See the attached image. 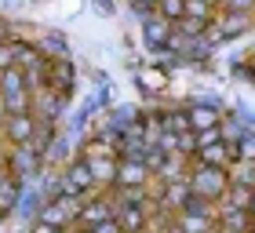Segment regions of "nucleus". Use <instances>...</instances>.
<instances>
[{
	"mask_svg": "<svg viewBox=\"0 0 255 233\" xmlns=\"http://www.w3.org/2000/svg\"><path fill=\"white\" fill-rule=\"evenodd\" d=\"M80 157L88 160V168H91V175H95V186L102 190V186H113V179H117V149H113L106 138H91V142L80 149Z\"/></svg>",
	"mask_w": 255,
	"mask_h": 233,
	"instance_id": "1",
	"label": "nucleus"
},
{
	"mask_svg": "<svg viewBox=\"0 0 255 233\" xmlns=\"http://www.w3.org/2000/svg\"><path fill=\"white\" fill-rule=\"evenodd\" d=\"M190 190H193V197H204V201L219 204V201L226 197V190H230V175H226V168L197 164V168L190 171Z\"/></svg>",
	"mask_w": 255,
	"mask_h": 233,
	"instance_id": "2",
	"label": "nucleus"
},
{
	"mask_svg": "<svg viewBox=\"0 0 255 233\" xmlns=\"http://www.w3.org/2000/svg\"><path fill=\"white\" fill-rule=\"evenodd\" d=\"M77 215H80V197L59 190V197H51V201L40 208L37 223L55 226V230H69V226H77Z\"/></svg>",
	"mask_w": 255,
	"mask_h": 233,
	"instance_id": "3",
	"label": "nucleus"
},
{
	"mask_svg": "<svg viewBox=\"0 0 255 233\" xmlns=\"http://www.w3.org/2000/svg\"><path fill=\"white\" fill-rule=\"evenodd\" d=\"M59 190H62V193H73V197H84V193L95 190V175H91V168H88V160H84V157L69 160V164L62 168V182H59Z\"/></svg>",
	"mask_w": 255,
	"mask_h": 233,
	"instance_id": "4",
	"label": "nucleus"
},
{
	"mask_svg": "<svg viewBox=\"0 0 255 233\" xmlns=\"http://www.w3.org/2000/svg\"><path fill=\"white\" fill-rule=\"evenodd\" d=\"M37 127H40V120H37V113H11L7 120H4V142L7 146H29L33 138H37Z\"/></svg>",
	"mask_w": 255,
	"mask_h": 233,
	"instance_id": "5",
	"label": "nucleus"
},
{
	"mask_svg": "<svg viewBox=\"0 0 255 233\" xmlns=\"http://www.w3.org/2000/svg\"><path fill=\"white\" fill-rule=\"evenodd\" d=\"M190 197H193L190 179H179V182H160V186H157V208H160V212H168V215H179L182 208L190 204Z\"/></svg>",
	"mask_w": 255,
	"mask_h": 233,
	"instance_id": "6",
	"label": "nucleus"
},
{
	"mask_svg": "<svg viewBox=\"0 0 255 233\" xmlns=\"http://www.w3.org/2000/svg\"><path fill=\"white\" fill-rule=\"evenodd\" d=\"M44 80H48V88H55L62 99H69L73 95V62L62 58V55L48 58V62H44Z\"/></svg>",
	"mask_w": 255,
	"mask_h": 233,
	"instance_id": "7",
	"label": "nucleus"
},
{
	"mask_svg": "<svg viewBox=\"0 0 255 233\" xmlns=\"http://www.w3.org/2000/svg\"><path fill=\"white\" fill-rule=\"evenodd\" d=\"M149 182H153V171L146 168V160H135V157L117 160V179H113V186H149Z\"/></svg>",
	"mask_w": 255,
	"mask_h": 233,
	"instance_id": "8",
	"label": "nucleus"
},
{
	"mask_svg": "<svg viewBox=\"0 0 255 233\" xmlns=\"http://www.w3.org/2000/svg\"><path fill=\"white\" fill-rule=\"evenodd\" d=\"M62 106H66V99H62L55 88H48V84H44V88H37V91H33V113H40L37 120H44V124H55V116L62 113Z\"/></svg>",
	"mask_w": 255,
	"mask_h": 233,
	"instance_id": "9",
	"label": "nucleus"
},
{
	"mask_svg": "<svg viewBox=\"0 0 255 233\" xmlns=\"http://www.w3.org/2000/svg\"><path fill=\"white\" fill-rule=\"evenodd\" d=\"M142 37L153 51H168V40H171V22H164L157 11H146L142 15Z\"/></svg>",
	"mask_w": 255,
	"mask_h": 233,
	"instance_id": "10",
	"label": "nucleus"
},
{
	"mask_svg": "<svg viewBox=\"0 0 255 233\" xmlns=\"http://www.w3.org/2000/svg\"><path fill=\"white\" fill-rule=\"evenodd\" d=\"M106 219H113V201L99 197V201H88V204H80L77 226H80V230H95V226H102V223H106Z\"/></svg>",
	"mask_w": 255,
	"mask_h": 233,
	"instance_id": "11",
	"label": "nucleus"
},
{
	"mask_svg": "<svg viewBox=\"0 0 255 233\" xmlns=\"http://www.w3.org/2000/svg\"><path fill=\"white\" fill-rule=\"evenodd\" d=\"M255 215L248 208H223L219 204V230L223 233H252Z\"/></svg>",
	"mask_w": 255,
	"mask_h": 233,
	"instance_id": "12",
	"label": "nucleus"
},
{
	"mask_svg": "<svg viewBox=\"0 0 255 233\" xmlns=\"http://www.w3.org/2000/svg\"><path fill=\"white\" fill-rule=\"evenodd\" d=\"M179 179H190L186 153L171 149V153H164V157H160V164H157V182H179Z\"/></svg>",
	"mask_w": 255,
	"mask_h": 233,
	"instance_id": "13",
	"label": "nucleus"
},
{
	"mask_svg": "<svg viewBox=\"0 0 255 233\" xmlns=\"http://www.w3.org/2000/svg\"><path fill=\"white\" fill-rule=\"evenodd\" d=\"M7 153H11V171H15L18 179H22V175H29L33 168H40V160H44V153L33 142L29 146H11Z\"/></svg>",
	"mask_w": 255,
	"mask_h": 233,
	"instance_id": "14",
	"label": "nucleus"
},
{
	"mask_svg": "<svg viewBox=\"0 0 255 233\" xmlns=\"http://www.w3.org/2000/svg\"><path fill=\"white\" fill-rule=\"evenodd\" d=\"M193 157H197V164H215V168H226V164H234V160H230V146L223 142V138L201 142V146L193 149Z\"/></svg>",
	"mask_w": 255,
	"mask_h": 233,
	"instance_id": "15",
	"label": "nucleus"
},
{
	"mask_svg": "<svg viewBox=\"0 0 255 233\" xmlns=\"http://www.w3.org/2000/svg\"><path fill=\"white\" fill-rule=\"evenodd\" d=\"M113 219L121 223L124 233H146V204H124V208H113Z\"/></svg>",
	"mask_w": 255,
	"mask_h": 233,
	"instance_id": "16",
	"label": "nucleus"
},
{
	"mask_svg": "<svg viewBox=\"0 0 255 233\" xmlns=\"http://www.w3.org/2000/svg\"><path fill=\"white\" fill-rule=\"evenodd\" d=\"M186 116H190V127H193V131L215 127L219 120H223V113H219L215 106H208V102H197V106H190V110H186Z\"/></svg>",
	"mask_w": 255,
	"mask_h": 233,
	"instance_id": "17",
	"label": "nucleus"
},
{
	"mask_svg": "<svg viewBox=\"0 0 255 233\" xmlns=\"http://www.w3.org/2000/svg\"><path fill=\"white\" fill-rule=\"evenodd\" d=\"M18 193H22V186H18V175H15V171L0 175V215H7L11 208L18 204Z\"/></svg>",
	"mask_w": 255,
	"mask_h": 233,
	"instance_id": "18",
	"label": "nucleus"
},
{
	"mask_svg": "<svg viewBox=\"0 0 255 233\" xmlns=\"http://www.w3.org/2000/svg\"><path fill=\"white\" fill-rule=\"evenodd\" d=\"M160 127H164V131H175V135H182V131H193V127H190V116H186V110H168V113H160Z\"/></svg>",
	"mask_w": 255,
	"mask_h": 233,
	"instance_id": "19",
	"label": "nucleus"
},
{
	"mask_svg": "<svg viewBox=\"0 0 255 233\" xmlns=\"http://www.w3.org/2000/svg\"><path fill=\"white\" fill-rule=\"evenodd\" d=\"M157 15L175 26V22L186 18V0H157Z\"/></svg>",
	"mask_w": 255,
	"mask_h": 233,
	"instance_id": "20",
	"label": "nucleus"
},
{
	"mask_svg": "<svg viewBox=\"0 0 255 233\" xmlns=\"http://www.w3.org/2000/svg\"><path fill=\"white\" fill-rule=\"evenodd\" d=\"M138 84H142L146 91H164L168 88V73H164V69H153V66L138 69Z\"/></svg>",
	"mask_w": 255,
	"mask_h": 233,
	"instance_id": "21",
	"label": "nucleus"
},
{
	"mask_svg": "<svg viewBox=\"0 0 255 233\" xmlns=\"http://www.w3.org/2000/svg\"><path fill=\"white\" fill-rule=\"evenodd\" d=\"M186 18H197V22H212L215 18V4L212 0H186Z\"/></svg>",
	"mask_w": 255,
	"mask_h": 233,
	"instance_id": "22",
	"label": "nucleus"
},
{
	"mask_svg": "<svg viewBox=\"0 0 255 233\" xmlns=\"http://www.w3.org/2000/svg\"><path fill=\"white\" fill-rule=\"evenodd\" d=\"M223 11H241V15H255V0H223Z\"/></svg>",
	"mask_w": 255,
	"mask_h": 233,
	"instance_id": "23",
	"label": "nucleus"
},
{
	"mask_svg": "<svg viewBox=\"0 0 255 233\" xmlns=\"http://www.w3.org/2000/svg\"><path fill=\"white\" fill-rule=\"evenodd\" d=\"M7 66H15V48H11V40L0 44V69H7Z\"/></svg>",
	"mask_w": 255,
	"mask_h": 233,
	"instance_id": "24",
	"label": "nucleus"
},
{
	"mask_svg": "<svg viewBox=\"0 0 255 233\" xmlns=\"http://www.w3.org/2000/svg\"><path fill=\"white\" fill-rule=\"evenodd\" d=\"M11 171V153H7V142L0 146V175H7Z\"/></svg>",
	"mask_w": 255,
	"mask_h": 233,
	"instance_id": "25",
	"label": "nucleus"
},
{
	"mask_svg": "<svg viewBox=\"0 0 255 233\" xmlns=\"http://www.w3.org/2000/svg\"><path fill=\"white\" fill-rule=\"evenodd\" d=\"M131 7L146 15V11H157V0H131Z\"/></svg>",
	"mask_w": 255,
	"mask_h": 233,
	"instance_id": "26",
	"label": "nucleus"
},
{
	"mask_svg": "<svg viewBox=\"0 0 255 233\" xmlns=\"http://www.w3.org/2000/svg\"><path fill=\"white\" fill-rule=\"evenodd\" d=\"M4 120H7V102H4V95H0V127H4Z\"/></svg>",
	"mask_w": 255,
	"mask_h": 233,
	"instance_id": "27",
	"label": "nucleus"
},
{
	"mask_svg": "<svg viewBox=\"0 0 255 233\" xmlns=\"http://www.w3.org/2000/svg\"><path fill=\"white\" fill-rule=\"evenodd\" d=\"M7 29H11V26H7L4 18H0V44H7Z\"/></svg>",
	"mask_w": 255,
	"mask_h": 233,
	"instance_id": "28",
	"label": "nucleus"
},
{
	"mask_svg": "<svg viewBox=\"0 0 255 233\" xmlns=\"http://www.w3.org/2000/svg\"><path fill=\"white\" fill-rule=\"evenodd\" d=\"M248 212H252V215H255V190H252V204H248Z\"/></svg>",
	"mask_w": 255,
	"mask_h": 233,
	"instance_id": "29",
	"label": "nucleus"
},
{
	"mask_svg": "<svg viewBox=\"0 0 255 233\" xmlns=\"http://www.w3.org/2000/svg\"><path fill=\"white\" fill-rule=\"evenodd\" d=\"M0 146H4V127H0Z\"/></svg>",
	"mask_w": 255,
	"mask_h": 233,
	"instance_id": "30",
	"label": "nucleus"
},
{
	"mask_svg": "<svg viewBox=\"0 0 255 233\" xmlns=\"http://www.w3.org/2000/svg\"><path fill=\"white\" fill-rule=\"evenodd\" d=\"M51 233H69V230H51Z\"/></svg>",
	"mask_w": 255,
	"mask_h": 233,
	"instance_id": "31",
	"label": "nucleus"
},
{
	"mask_svg": "<svg viewBox=\"0 0 255 233\" xmlns=\"http://www.w3.org/2000/svg\"><path fill=\"white\" fill-rule=\"evenodd\" d=\"M212 4H223V0H212Z\"/></svg>",
	"mask_w": 255,
	"mask_h": 233,
	"instance_id": "32",
	"label": "nucleus"
},
{
	"mask_svg": "<svg viewBox=\"0 0 255 233\" xmlns=\"http://www.w3.org/2000/svg\"><path fill=\"white\" fill-rule=\"evenodd\" d=\"M219 233H223V230H219Z\"/></svg>",
	"mask_w": 255,
	"mask_h": 233,
	"instance_id": "33",
	"label": "nucleus"
}]
</instances>
